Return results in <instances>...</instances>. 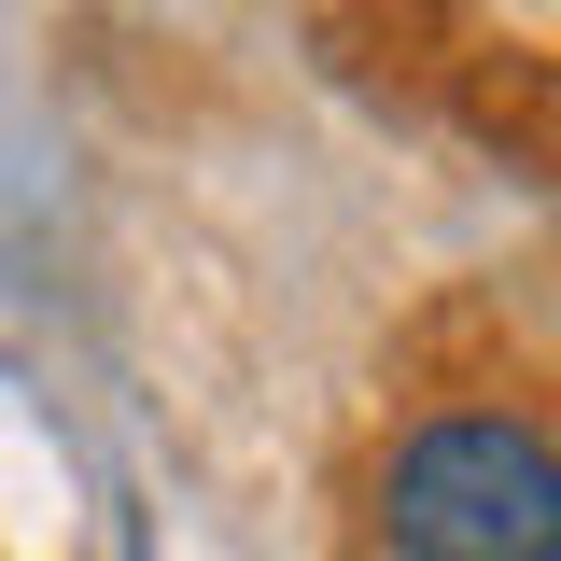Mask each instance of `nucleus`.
<instances>
[{"mask_svg": "<svg viewBox=\"0 0 561 561\" xmlns=\"http://www.w3.org/2000/svg\"><path fill=\"white\" fill-rule=\"evenodd\" d=\"M393 561H561V435L519 408H449L379 463Z\"/></svg>", "mask_w": 561, "mask_h": 561, "instance_id": "1", "label": "nucleus"}]
</instances>
